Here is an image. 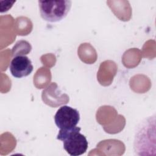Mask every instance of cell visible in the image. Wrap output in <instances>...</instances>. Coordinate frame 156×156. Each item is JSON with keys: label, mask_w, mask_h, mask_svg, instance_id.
<instances>
[{"label": "cell", "mask_w": 156, "mask_h": 156, "mask_svg": "<svg viewBox=\"0 0 156 156\" xmlns=\"http://www.w3.org/2000/svg\"><path fill=\"white\" fill-rule=\"evenodd\" d=\"M134 151L140 155H151L155 151V115L142 121L136 128L134 138Z\"/></svg>", "instance_id": "1"}, {"label": "cell", "mask_w": 156, "mask_h": 156, "mask_svg": "<svg viewBox=\"0 0 156 156\" xmlns=\"http://www.w3.org/2000/svg\"><path fill=\"white\" fill-rule=\"evenodd\" d=\"M80 128L75 127L70 130H60L57 139L63 143V147L71 156H78L84 154L88 143L86 137L80 133Z\"/></svg>", "instance_id": "2"}, {"label": "cell", "mask_w": 156, "mask_h": 156, "mask_svg": "<svg viewBox=\"0 0 156 156\" xmlns=\"http://www.w3.org/2000/svg\"><path fill=\"white\" fill-rule=\"evenodd\" d=\"M41 17L50 23L58 22L64 19L71 7L69 0L38 1Z\"/></svg>", "instance_id": "3"}, {"label": "cell", "mask_w": 156, "mask_h": 156, "mask_svg": "<svg viewBox=\"0 0 156 156\" xmlns=\"http://www.w3.org/2000/svg\"><path fill=\"white\" fill-rule=\"evenodd\" d=\"M79 120L78 110L67 105L60 107L54 116L55 123L60 130H70L76 127Z\"/></svg>", "instance_id": "4"}, {"label": "cell", "mask_w": 156, "mask_h": 156, "mask_svg": "<svg viewBox=\"0 0 156 156\" xmlns=\"http://www.w3.org/2000/svg\"><path fill=\"white\" fill-rule=\"evenodd\" d=\"M9 69L13 77L21 78L29 76L32 72L34 67L31 60L27 56L18 55L12 60Z\"/></svg>", "instance_id": "5"}]
</instances>
